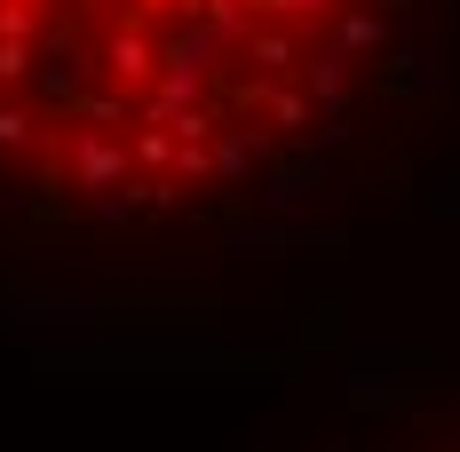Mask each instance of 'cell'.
<instances>
[{
    "instance_id": "cell-1",
    "label": "cell",
    "mask_w": 460,
    "mask_h": 452,
    "mask_svg": "<svg viewBox=\"0 0 460 452\" xmlns=\"http://www.w3.org/2000/svg\"><path fill=\"white\" fill-rule=\"evenodd\" d=\"M420 0H0V230L207 254L373 136Z\"/></svg>"
},
{
    "instance_id": "cell-2",
    "label": "cell",
    "mask_w": 460,
    "mask_h": 452,
    "mask_svg": "<svg viewBox=\"0 0 460 452\" xmlns=\"http://www.w3.org/2000/svg\"><path fill=\"white\" fill-rule=\"evenodd\" d=\"M325 452H460V412L429 421V429H373V437H341Z\"/></svg>"
}]
</instances>
